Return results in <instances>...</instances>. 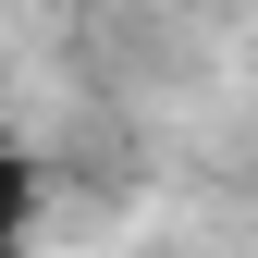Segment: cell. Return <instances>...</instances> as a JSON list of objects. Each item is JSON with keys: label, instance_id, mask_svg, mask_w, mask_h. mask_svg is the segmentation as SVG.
<instances>
[{"label": "cell", "instance_id": "1", "mask_svg": "<svg viewBox=\"0 0 258 258\" xmlns=\"http://www.w3.org/2000/svg\"><path fill=\"white\" fill-rule=\"evenodd\" d=\"M25 221H37V172L0 148V246H25Z\"/></svg>", "mask_w": 258, "mask_h": 258}]
</instances>
